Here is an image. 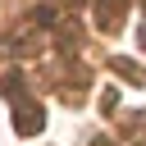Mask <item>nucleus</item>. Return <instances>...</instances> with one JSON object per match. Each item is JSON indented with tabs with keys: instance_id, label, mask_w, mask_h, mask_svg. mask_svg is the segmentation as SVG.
I'll return each mask as SVG.
<instances>
[{
	"instance_id": "1",
	"label": "nucleus",
	"mask_w": 146,
	"mask_h": 146,
	"mask_svg": "<svg viewBox=\"0 0 146 146\" xmlns=\"http://www.w3.org/2000/svg\"><path fill=\"white\" fill-rule=\"evenodd\" d=\"M41 123H46V114H41V110H32V105H23V110L14 114V128H18L23 137H32V132H41Z\"/></svg>"
},
{
	"instance_id": "2",
	"label": "nucleus",
	"mask_w": 146,
	"mask_h": 146,
	"mask_svg": "<svg viewBox=\"0 0 146 146\" xmlns=\"http://www.w3.org/2000/svg\"><path fill=\"white\" fill-rule=\"evenodd\" d=\"M110 68H114V73H123L128 82H141V78H146V73H141V64H132V59H123V55H114V59H110Z\"/></svg>"
},
{
	"instance_id": "3",
	"label": "nucleus",
	"mask_w": 146,
	"mask_h": 146,
	"mask_svg": "<svg viewBox=\"0 0 146 146\" xmlns=\"http://www.w3.org/2000/svg\"><path fill=\"white\" fill-rule=\"evenodd\" d=\"M119 18H123V0H105L100 5V27H114Z\"/></svg>"
},
{
	"instance_id": "4",
	"label": "nucleus",
	"mask_w": 146,
	"mask_h": 146,
	"mask_svg": "<svg viewBox=\"0 0 146 146\" xmlns=\"http://www.w3.org/2000/svg\"><path fill=\"white\" fill-rule=\"evenodd\" d=\"M100 105H105V110H114V105H119V91H114V87H105V91H100Z\"/></svg>"
},
{
	"instance_id": "5",
	"label": "nucleus",
	"mask_w": 146,
	"mask_h": 146,
	"mask_svg": "<svg viewBox=\"0 0 146 146\" xmlns=\"http://www.w3.org/2000/svg\"><path fill=\"white\" fill-rule=\"evenodd\" d=\"M137 41H141V50H146V23H141V36H137Z\"/></svg>"
}]
</instances>
